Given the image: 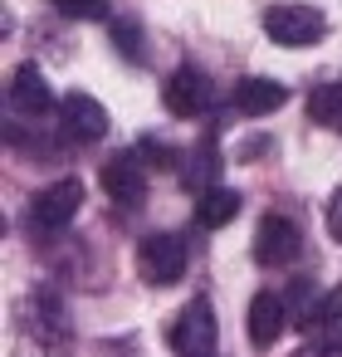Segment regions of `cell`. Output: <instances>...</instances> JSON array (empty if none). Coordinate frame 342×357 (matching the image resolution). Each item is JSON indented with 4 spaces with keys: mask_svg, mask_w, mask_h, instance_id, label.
I'll return each instance as SVG.
<instances>
[{
    "mask_svg": "<svg viewBox=\"0 0 342 357\" xmlns=\"http://www.w3.org/2000/svg\"><path fill=\"white\" fill-rule=\"evenodd\" d=\"M259 25H264V35H269L274 45H283V50H308V45H318V40L327 35L322 10H318V6H298V0L264 6Z\"/></svg>",
    "mask_w": 342,
    "mask_h": 357,
    "instance_id": "1",
    "label": "cell"
},
{
    "mask_svg": "<svg viewBox=\"0 0 342 357\" xmlns=\"http://www.w3.org/2000/svg\"><path fill=\"white\" fill-rule=\"evenodd\" d=\"M162 103H166L171 118H205V113H215L220 89H215L210 74H201L196 64H181V69L166 74V84H162Z\"/></svg>",
    "mask_w": 342,
    "mask_h": 357,
    "instance_id": "2",
    "label": "cell"
},
{
    "mask_svg": "<svg viewBox=\"0 0 342 357\" xmlns=\"http://www.w3.org/2000/svg\"><path fill=\"white\" fill-rule=\"evenodd\" d=\"M186 264H191V250H186L181 235L157 230V235H142L137 240V274H142V284L166 289V284H176L186 274Z\"/></svg>",
    "mask_w": 342,
    "mask_h": 357,
    "instance_id": "3",
    "label": "cell"
},
{
    "mask_svg": "<svg viewBox=\"0 0 342 357\" xmlns=\"http://www.w3.org/2000/svg\"><path fill=\"white\" fill-rule=\"evenodd\" d=\"M215 342H220V323H215L210 298H191L166 328V347L186 352V357H205V352H215Z\"/></svg>",
    "mask_w": 342,
    "mask_h": 357,
    "instance_id": "4",
    "label": "cell"
},
{
    "mask_svg": "<svg viewBox=\"0 0 342 357\" xmlns=\"http://www.w3.org/2000/svg\"><path fill=\"white\" fill-rule=\"evenodd\" d=\"M79 206H84V181L64 176V181H54V186L30 196V225L35 230H64L79 215Z\"/></svg>",
    "mask_w": 342,
    "mask_h": 357,
    "instance_id": "5",
    "label": "cell"
},
{
    "mask_svg": "<svg viewBox=\"0 0 342 357\" xmlns=\"http://www.w3.org/2000/svg\"><path fill=\"white\" fill-rule=\"evenodd\" d=\"M298 250H303V230H298L288 215H264V220H259V230H254V259H259V264L283 269V264L298 259Z\"/></svg>",
    "mask_w": 342,
    "mask_h": 357,
    "instance_id": "6",
    "label": "cell"
},
{
    "mask_svg": "<svg viewBox=\"0 0 342 357\" xmlns=\"http://www.w3.org/2000/svg\"><path fill=\"white\" fill-rule=\"evenodd\" d=\"M98 181H103L108 201H118V206H142V196H147V172H142L137 152H113L103 162Z\"/></svg>",
    "mask_w": 342,
    "mask_h": 357,
    "instance_id": "7",
    "label": "cell"
},
{
    "mask_svg": "<svg viewBox=\"0 0 342 357\" xmlns=\"http://www.w3.org/2000/svg\"><path fill=\"white\" fill-rule=\"evenodd\" d=\"M59 128L74 142H98V137H108V108L88 93H69V98H59Z\"/></svg>",
    "mask_w": 342,
    "mask_h": 357,
    "instance_id": "8",
    "label": "cell"
},
{
    "mask_svg": "<svg viewBox=\"0 0 342 357\" xmlns=\"http://www.w3.org/2000/svg\"><path fill=\"white\" fill-rule=\"evenodd\" d=\"M283 323H288V308H283V298L274 294V289H259L254 298H249V313H244V337H249V347H274L279 342V333H283Z\"/></svg>",
    "mask_w": 342,
    "mask_h": 357,
    "instance_id": "9",
    "label": "cell"
},
{
    "mask_svg": "<svg viewBox=\"0 0 342 357\" xmlns=\"http://www.w3.org/2000/svg\"><path fill=\"white\" fill-rule=\"evenodd\" d=\"M230 103L244 113V118H264V113H279L283 103H288V89L279 84V79H240L235 89H230Z\"/></svg>",
    "mask_w": 342,
    "mask_h": 357,
    "instance_id": "10",
    "label": "cell"
},
{
    "mask_svg": "<svg viewBox=\"0 0 342 357\" xmlns=\"http://www.w3.org/2000/svg\"><path fill=\"white\" fill-rule=\"evenodd\" d=\"M10 103H15L20 113H30V118H45V113L59 108V103H54V89L45 84V74H40L35 64H20V69L10 74Z\"/></svg>",
    "mask_w": 342,
    "mask_h": 357,
    "instance_id": "11",
    "label": "cell"
},
{
    "mask_svg": "<svg viewBox=\"0 0 342 357\" xmlns=\"http://www.w3.org/2000/svg\"><path fill=\"white\" fill-rule=\"evenodd\" d=\"M235 215H240V191H235V186H205V191H201L196 220H201L205 230H220V225H230Z\"/></svg>",
    "mask_w": 342,
    "mask_h": 357,
    "instance_id": "12",
    "label": "cell"
},
{
    "mask_svg": "<svg viewBox=\"0 0 342 357\" xmlns=\"http://www.w3.org/2000/svg\"><path fill=\"white\" fill-rule=\"evenodd\" d=\"M186 167H181V181H186V191H205V186H215V172H220V147H215V137H201V147L191 152V157H181Z\"/></svg>",
    "mask_w": 342,
    "mask_h": 357,
    "instance_id": "13",
    "label": "cell"
},
{
    "mask_svg": "<svg viewBox=\"0 0 342 357\" xmlns=\"http://www.w3.org/2000/svg\"><path fill=\"white\" fill-rule=\"evenodd\" d=\"M308 118L322 128H342V84H318L308 93Z\"/></svg>",
    "mask_w": 342,
    "mask_h": 357,
    "instance_id": "14",
    "label": "cell"
},
{
    "mask_svg": "<svg viewBox=\"0 0 342 357\" xmlns=\"http://www.w3.org/2000/svg\"><path fill=\"white\" fill-rule=\"evenodd\" d=\"M108 40H113V50H118L127 64H142V59H147V50H142V25H137V20H108Z\"/></svg>",
    "mask_w": 342,
    "mask_h": 357,
    "instance_id": "15",
    "label": "cell"
},
{
    "mask_svg": "<svg viewBox=\"0 0 342 357\" xmlns=\"http://www.w3.org/2000/svg\"><path fill=\"white\" fill-rule=\"evenodd\" d=\"M35 313H40V333H45V337H54V333L64 328V308H59V294L40 289V294H35Z\"/></svg>",
    "mask_w": 342,
    "mask_h": 357,
    "instance_id": "16",
    "label": "cell"
},
{
    "mask_svg": "<svg viewBox=\"0 0 342 357\" xmlns=\"http://www.w3.org/2000/svg\"><path fill=\"white\" fill-rule=\"evenodd\" d=\"M108 6L113 0H54V10L64 20H108Z\"/></svg>",
    "mask_w": 342,
    "mask_h": 357,
    "instance_id": "17",
    "label": "cell"
},
{
    "mask_svg": "<svg viewBox=\"0 0 342 357\" xmlns=\"http://www.w3.org/2000/svg\"><path fill=\"white\" fill-rule=\"evenodd\" d=\"M137 152H142V157H147V167H157V172L181 167V152H176V147H166L162 137H142V142H137Z\"/></svg>",
    "mask_w": 342,
    "mask_h": 357,
    "instance_id": "18",
    "label": "cell"
},
{
    "mask_svg": "<svg viewBox=\"0 0 342 357\" xmlns=\"http://www.w3.org/2000/svg\"><path fill=\"white\" fill-rule=\"evenodd\" d=\"M327 235L342 245V186L332 191V201H327Z\"/></svg>",
    "mask_w": 342,
    "mask_h": 357,
    "instance_id": "19",
    "label": "cell"
}]
</instances>
